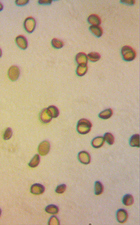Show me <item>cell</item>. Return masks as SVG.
<instances>
[{
    "label": "cell",
    "instance_id": "1",
    "mask_svg": "<svg viewBox=\"0 0 140 225\" xmlns=\"http://www.w3.org/2000/svg\"><path fill=\"white\" fill-rule=\"evenodd\" d=\"M91 128L92 124L89 120L87 119H81L77 123V131L79 134L84 135L89 133Z\"/></svg>",
    "mask_w": 140,
    "mask_h": 225
},
{
    "label": "cell",
    "instance_id": "2",
    "mask_svg": "<svg viewBox=\"0 0 140 225\" xmlns=\"http://www.w3.org/2000/svg\"><path fill=\"white\" fill-rule=\"evenodd\" d=\"M121 54L125 61L131 62L135 59L136 53L133 48L130 46H125L121 49Z\"/></svg>",
    "mask_w": 140,
    "mask_h": 225
},
{
    "label": "cell",
    "instance_id": "3",
    "mask_svg": "<svg viewBox=\"0 0 140 225\" xmlns=\"http://www.w3.org/2000/svg\"><path fill=\"white\" fill-rule=\"evenodd\" d=\"M36 20L33 17H28L24 21V26L25 31L28 33H32L36 28Z\"/></svg>",
    "mask_w": 140,
    "mask_h": 225
},
{
    "label": "cell",
    "instance_id": "4",
    "mask_svg": "<svg viewBox=\"0 0 140 225\" xmlns=\"http://www.w3.org/2000/svg\"><path fill=\"white\" fill-rule=\"evenodd\" d=\"M8 77L11 81H17L19 78L20 70L17 66H11L8 71Z\"/></svg>",
    "mask_w": 140,
    "mask_h": 225
},
{
    "label": "cell",
    "instance_id": "5",
    "mask_svg": "<svg viewBox=\"0 0 140 225\" xmlns=\"http://www.w3.org/2000/svg\"><path fill=\"white\" fill-rule=\"evenodd\" d=\"M50 143L45 140L40 143L38 147V152L42 156H45L48 154L50 151Z\"/></svg>",
    "mask_w": 140,
    "mask_h": 225
},
{
    "label": "cell",
    "instance_id": "6",
    "mask_svg": "<svg viewBox=\"0 0 140 225\" xmlns=\"http://www.w3.org/2000/svg\"><path fill=\"white\" fill-rule=\"evenodd\" d=\"M78 159L81 163L84 165L89 164L91 160L90 155L86 151H82L79 152Z\"/></svg>",
    "mask_w": 140,
    "mask_h": 225
},
{
    "label": "cell",
    "instance_id": "7",
    "mask_svg": "<svg viewBox=\"0 0 140 225\" xmlns=\"http://www.w3.org/2000/svg\"><path fill=\"white\" fill-rule=\"evenodd\" d=\"M16 44L20 48L25 50L28 48V42L26 38L23 35H19L16 38Z\"/></svg>",
    "mask_w": 140,
    "mask_h": 225
},
{
    "label": "cell",
    "instance_id": "8",
    "mask_svg": "<svg viewBox=\"0 0 140 225\" xmlns=\"http://www.w3.org/2000/svg\"><path fill=\"white\" fill-rule=\"evenodd\" d=\"M117 220L120 223H124L127 221L128 218V214L124 209H119L116 213Z\"/></svg>",
    "mask_w": 140,
    "mask_h": 225
},
{
    "label": "cell",
    "instance_id": "9",
    "mask_svg": "<svg viewBox=\"0 0 140 225\" xmlns=\"http://www.w3.org/2000/svg\"><path fill=\"white\" fill-rule=\"evenodd\" d=\"M45 191V188L42 185L40 184H35L31 186L30 192L35 195H40L42 194Z\"/></svg>",
    "mask_w": 140,
    "mask_h": 225
},
{
    "label": "cell",
    "instance_id": "10",
    "mask_svg": "<svg viewBox=\"0 0 140 225\" xmlns=\"http://www.w3.org/2000/svg\"><path fill=\"white\" fill-rule=\"evenodd\" d=\"M39 119L42 123L44 124L49 123L52 120V117L50 116L47 109H44L40 112Z\"/></svg>",
    "mask_w": 140,
    "mask_h": 225
},
{
    "label": "cell",
    "instance_id": "11",
    "mask_svg": "<svg viewBox=\"0 0 140 225\" xmlns=\"http://www.w3.org/2000/svg\"><path fill=\"white\" fill-rule=\"evenodd\" d=\"M87 55L84 52H79L76 56V61L79 65H86L88 63Z\"/></svg>",
    "mask_w": 140,
    "mask_h": 225
},
{
    "label": "cell",
    "instance_id": "12",
    "mask_svg": "<svg viewBox=\"0 0 140 225\" xmlns=\"http://www.w3.org/2000/svg\"><path fill=\"white\" fill-rule=\"evenodd\" d=\"M105 140L103 137L98 136L94 138L91 141L92 146L95 149H99L102 147L104 144Z\"/></svg>",
    "mask_w": 140,
    "mask_h": 225
},
{
    "label": "cell",
    "instance_id": "13",
    "mask_svg": "<svg viewBox=\"0 0 140 225\" xmlns=\"http://www.w3.org/2000/svg\"><path fill=\"white\" fill-rule=\"evenodd\" d=\"M89 23L94 26H99L101 24V20L100 17L96 14H91L88 18Z\"/></svg>",
    "mask_w": 140,
    "mask_h": 225
},
{
    "label": "cell",
    "instance_id": "14",
    "mask_svg": "<svg viewBox=\"0 0 140 225\" xmlns=\"http://www.w3.org/2000/svg\"><path fill=\"white\" fill-rule=\"evenodd\" d=\"M47 110L52 118H57L60 114L58 108L55 105H50L47 108Z\"/></svg>",
    "mask_w": 140,
    "mask_h": 225
},
{
    "label": "cell",
    "instance_id": "15",
    "mask_svg": "<svg viewBox=\"0 0 140 225\" xmlns=\"http://www.w3.org/2000/svg\"><path fill=\"white\" fill-rule=\"evenodd\" d=\"M130 144L132 147H140V135L134 134L131 137Z\"/></svg>",
    "mask_w": 140,
    "mask_h": 225
},
{
    "label": "cell",
    "instance_id": "16",
    "mask_svg": "<svg viewBox=\"0 0 140 225\" xmlns=\"http://www.w3.org/2000/svg\"><path fill=\"white\" fill-rule=\"evenodd\" d=\"M89 29L92 33L94 34L97 37H100L103 35V31L100 26L91 25L90 26Z\"/></svg>",
    "mask_w": 140,
    "mask_h": 225
},
{
    "label": "cell",
    "instance_id": "17",
    "mask_svg": "<svg viewBox=\"0 0 140 225\" xmlns=\"http://www.w3.org/2000/svg\"><path fill=\"white\" fill-rule=\"evenodd\" d=\"M112 114V110L111 109H105L101 112L99 114L98 116L100 118L104 119V120H107V119L110 118Z\"/></svg>",
    "mask_w": 140,
    "mask_h": 225
},
{
    "label": "cell",
    "instance_id": "18",
    "mask_svg": "<svg viewBox=\"0 0 140 225\" xmlns=\"http://www.w3.org/2000/svg\"><path fill=\"white\" fill-rule=\"evenodd\" d=\"M88 70V67L87 65H79L76 69V74L79 76H83L87 73Z\"/></svg>",
    "mask_w": 140,
    "mask_h": 225
},
{
    "label": "cell",
    "instance_id": "19",
    "mask_svg": "<svg viewBox=\"0 0 140 225\" xmlns=\"http://www.w3.org/2000/svg\"><path fill=\"white\" fill-rule=\"evenodd\" d=\"M88 60L92 62H96L100 60L101 55L99 53L95 52H91L87 55Z\"/></svg>",
    "mask_w": 140,
    "mask_h": 225
},
{
    "label": "cell",
    "instance_id": "20",
    "mask_svg": "<svg viewBox=\"0 0 140 225\" xmlns=\"http://www.w3.org/2000/svg\"><path fill=\"white\" fill-rule=\"evenodd\" d=\"M40 163V156L39 155L36 154L32 158L30 162L29 163V166L32 168H35L38 166Z\"/></svg>",
    "mask_w": 140,
    "mask_h": 225
},
{
    "label": "cell",
    "instance_id": "21",
    "mask_svg": "<svg viewBox=\"0 0 140 225\" xmlns=\"http://www.w3.org/2000/svg\"><path fill=\"white\" fill-rule=\"evenodd\" d=\"M123 203L125 206H131L134 203L133 196L131 194H126L123 198Z\"/></svg>",
    "mask_w": 140,
    "mask_h": 225
},
{
    "label": "cell",
    "instance_id": "22",
    "mask_svg": "<svg viewBox=\"0 0 140 225\" xmlns=\"http://www.w3.org/2000/svg\"><path fill=\"white\" fill-rule=\"evenodd\" d=\"M45 212L49 214H56L59 212V208L55 205H48L45 208Z\"/></svg>",
    "mask_w": 140,
    "mask_h": 225
},
{
    "label": "cell",
    "instance_id": "23",
    "mask_svg": "<svg viewBox=\"0 0 140 225\" xmlns=\"http://www.w3.org/2000/svg\"><path fill=\"white\" fill-rule=\"evenodd\" d=\"M51 44L53 47L56 49H60L64 46L63 41L58 39L53 38L52 40Z\"/></svg>",
    "mask_w": 140,
    "mask_h": 225
},
{
    "label": "cell",
    "instance_id": "24",
    "mask_svg": "<svg viewBox=\"0 0 140 225\" xmlns=\"http://www.w3.org/2000/svg\"><path fill=\"white\" fill-rule=\"evenodd\" d=\"M94 191L96 195H99L102 194L104 191V186L101 182L96 181L94 185Z\"/></svg>",
    "mask_w": 140,
    "mask_h": 225
},
{
    "label": "cell",
    "instance_id": "25",
    "mask_svg": "<svg viewBox=\"0 0 140 225\" xmlns=\"http://www.w3.org/2000/svg\"><path fill=\"white\" fill-rule=\"evenodd\" d=\"M103 138L105 141H106L107 143L109 145H112L114 144L115 139L114 136L113 135V134L112 133L109 132L105 133Z\"/></svg>",
    "mask_w": 140,
    "mask_h": 225
},
{
    "label": "cell",
    "instance_id": "26",
    "mask_svg": "<svg viewBox=\"0 0 140 225\" xmlns=\"http://www.w3.org/2000/svg\"><path fill=\"white\" fill-rule=\"evenodd\" d=\"M12 130L11 128H6L4 132V136H3V139L5 140H9L10 139L12 136Z\"/></svg>",
    "mask_w": 140,
    "mask_h": 225
},
{
    "label": "cell",
    "instance_id": "27",
    "mask_svg": "<svg viewBox=\"0 0 140 225\" xmlns=\"http://www.w3.org/2000/svg\"><path fill=\"white\" fill-rule=\"evenodd\" d=\"M48 224L49 225H60V220H58L57 217L53 216L49 219Z\"/></svg>",
    "mask_w": 140,
    "mask_h": 225
},
{
    "label": "cell",
    "instance_id": "28",
    "mask_svg": "<svg viewBox=\"0 0 140 225\" xmlns=\"http://www.w3.org/2000/svg\"><path fill=\"white\" fill-rule=\"evenodd\" d=\"M66 189V185L65 184L60 185L57 187L55 192L58 194H62L65 192Z\"/></svg>",
    "mask_w": 140,
    "mask_h": 225
},
{
    "label": "cell",
    "instance_id": "29",
    "mask_svg": "<svg viewBox=\"0 0 140 225\" xmlns=\"http://www.w3.org/2000/svg\"><path fill=\"white\" fill-rule=\"evenodd\" d=\"M29 2V0H17L15 1V4L18 6H24L28 4Z\"/></svg>",
    "mask_w": 140,
    "mask_h": 225
},
{
    "label": "cell",
    "instance_id": "30",
    "mask_svg": "<svg viewBox=\"0 0 140 225\" xmlns=\"http://www.w3.org/2000/svg\"><path fill=\"white\" fill-rule=\"evenodd\" d=\"M53 1H51V0H40L39 1V4L40 5H50L51 3Z\"/></svg>",
    "mask_w": 140,
    "mask_h": 225
},
{
    "label": "cell",
    "instance_id": "31",
    "mask_svg": "<svg viewBox=\"0 0 140 225\" xmlns=\"http://www.w3.org/2000/svg\"><path fill=\"white\" fill-rule=\"evenodd\" d=\"M120 2H122L123 4H126V5H133L135 4V1L134 0H125V1H121Z\"/></svg>",
    "mask_w": 140,
    "mask_h": 225
},
{
    "label": "cell",
    "instance_id": "32",
    "mask_svg": "<svg viewBox=\"0 0 140 225\" xmlns=\"http://www.w3.org/2000/svg\"><path fill=\"white\" fill-rule=\"evenodd\" d=\"M3 9H4V6L1 2H0V11H2Z\"/></svg>",
    "mask_w": 140,
    "mask_h": 225
},
{
    "label": "cell",
    "instance_id": "33",
    "mask_svg": "<svg viewBox=\"0 0 140 225\" xmlns=\"http://www.w3.org/2000/svg\"><path fill=\"white\" fill-rule=\"evenodd\" d=\"M2 56V49L0 48V58Z\"/></svg>",
    "mask_w": 140,
    "mask_h": 225
},
{
    "label": "cell",
    "instance_id": "34",
    "mask_svg": "<svg viewBox=\"0 0 140 225\" xmlns=\"http://www.w3.org/2000/svg\"><path fill=\"white\" fill-rule=\"evenodd\" d=\"M1 213H2V211H1V210L0 209V216H1Z\"/></svg>",
    "mask_w": 140,
    "mask_h": 225
}]
</instances>
